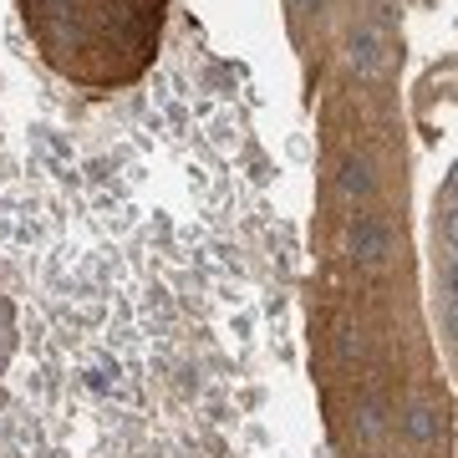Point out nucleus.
Here are the masks:
<instances>
[{
	"label": "nucleus",
	"instance_id": "nucleus-2",
	"mask_svg": "<svg viewBox=\"0 0 458 458\" xmlns=\"http://www.w3.org/2000/svg\"><path fill=\"white\" fill-rule=\"evenodd\" d=\"M352 245H357V255L367 265L382 260V250H387V229L377 225V219H357V229H352Z\"/></svg>",
	"mask_w": 458,
	"mask_h": 458
},
{
	"label": "nucleus",
	"instance_id": "nucleus-1",
	"mask_svg": "<svg viewBox=\"0 0 458 458\" xmlns=\"http://www.w3.org/2000/svg\"><path fill=\"white\" fill-rule=\"evenodd\" d=\"M346 56H352V72H357V77H377L382 62H387V36L377 31V26H361V31L352 36Z\"/></svg>",
	"mask_w": 458,
	"mask_h": 458
},
{
	"label": "nucleus",
	"instance_id": "nucleus-3",
	"mask_svg": "<svg viewBox=\"0 0 458 458\" xmlns=\"http://www.w3.org/2000/svg\"><path fill=\"white\" fill-rule=\"evenodd\" d=\"M342 189H346V194H372V189H377L372 168L357 164V158H346V164H342Z\"/></svg>",
	"mask_w": 458,
	"mask_h": 458
}]
</instances>
